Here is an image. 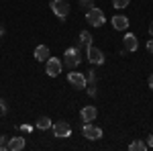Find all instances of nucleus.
Listing matches in <instances>:
<instances>
[{
  "label": "nucleus",
  "mask_w": 153,
  "mask_h": 151,
  "mask_svg": "<svg viewBox=\"0 0 153 151\" xmlns=\"http://www.w3.org/2000/svg\"><path fill=\"white\" fill-rule=\"evenodd\" d=\"M35 127L39 129V131H49V129L53 127V123H51V118L49 116H39L35 123Z\"/></svg>",
  "instance_id": "nucleus-14"
},
{
  "label": "nucleus",
  "mask_w": 153,
  "mask_h": 151,
  "mask_svg": "<svg viewBox=\"0 0 153 151\" xmlns=\"http://www.w3.org/2000/svg\"><path fill=\"white\" fill-rule=\"evenodd\" d=\"M149 88H151V90H153V74H151V76H149Z\"/></svg>",
  "instance_id": "nucleus-28"
},
{
  "label": "nucleus",
  "mask_w": 153,
  "mask_h": 151,
  "mask_svg": "<svg viewBox=\"0 0 153 151\" xmlns=\"http://www.w3.org/2000/svg\"><path fill=\"white\" fill-rule=\"evenodd\" d=\"M147 147H153V133L147 137Z\"/></svg>",
  "instance_id": "nucleus-24"
},
{
  "label": "nucleus",
  "mask_w": 153,
  "mask_h": 151,
  "mask_svg": "<svg viewBox=\"0 0 153 151\" xmlns=\"http://www.w3.org/2000/svg\"><path fill=\"white\" fill-rule=\"evenodd\" d=\"M21 131H23V133H29V131H31V127H29V125H23V127H21Z\"/></svg>",
  "instance_id": "nucleus-27"
},
{
  "label": "nucleus",
  "mask_w": 153,
  "mask_h": 151,
  "mask_svg": "<svg viewBox=\"0 0 153 151\" xmlns=\"http://www.w3.org/2000/svg\"><path fill=\"white\" fill-rule=\"evenodd\" d=\"M8 135H0V151H6L8 149Z\"/></svg>",
  "instance_id": "nucleus-19"
},
{
  "label": "nucleus",
  "mask_w": 153,
  "mask_h": 151,
  "mask_svg": "<svg viewBox=\"0 0 153 151\" xmlns=\"http://www.w3.org/2000/svg\"><path fill=\"white\" fill-rule=\"evenodd\" d=\"M53 137H57V139H68L71 135V125L68 121H57V123H53Z\"/></svg>",
  "instance_id": "nucleus-4"
},
{
  "label": "nucleus",
  "mask_w": 153,
  "mask_h": 151,
  "mask_svg": "<svg viewBox=\"0 0 153 151\" xmlns=\"http://www.w3.org/2000/svg\"><path fill=\"white\" fill-rule=\"evenodd\" d=\"M61 61L65 63V68L76 70V68L82 63V49H80V47H68V49H65V53H63V59H61Z\"/></svg>",
  "instance_id": "nucleus-1"
},
{
  "label": "nucleus",
  "mask_w": 153,
  "mask_h": 151,
  "mask_svg": "<svg viewBox=\"0 0 153 151\" xmlns=\"http://www.w3.org/2000/svg\"><path fill=\"white\" fill-rule=\"evenodd\" d=\"M78 43H80V47H86V49L92 45V35H90V31H82L80 37H78Z\"/></svg>",
  "instance_id": "nucleus-15"
},
{
  "label": "nucleus",
  "mask_w": 153,
  "mask_h": 151,
  "mask_svg": "<svg viewBox=\"0 0 153 151\" xmlns=\"http://www.w3.org/2000/svg\"><path fill=\"white\" fill-rule=\"evenodd\" d=\"M118 55H120V57H127V55H129V51H127V49H120V53H118Z\"/></svg>",
  "instance_id": "nucleus-26"
},
{
  "label": "nucleus",
  "mask_w": 153,
  "mask_h": 151,
  "mask_svg": "<svg viewBox=\"0 0 153 151\" xmlns=\"http://www.w3.org/2000/svg\"><path fill=\"white\" fill-rule=\"evenodd\" d=\"M82 135L88 141H98V139H102V129L96 127V125H92V123H84Z\"/></svg>",
  "instance_id": "nucleus-8"
},
{
  "label": "nucleus",
  "mask_w": 153,
  "mask_h": 151,
  "mask_svg": "<svg viewBox=\"0 0 153 151\" xmlns=\"http://www.w3.org/2000/svg\"><path fill=\"white\" fill-rule=\"evenodd\" d=\"M131 4V0H112V6L118 8V10H123V8H127Z\"/></svg>",
  "instance_id": "nucleus-18"
},
{
  "label": "nucleus",
  "mask_w": 153,
  "mask_h": 151,
  "mask_svg": "<svg viewBox=\"0 0 153 151\" xmlns=\"http://www.w3.org/2000/svg\"><path fill=\"white\" fill-rule=\"evenodd\" d=\"M86 57H88V61H90L92 65H102V63L106 61L104 51H102L100 47H96V45H90L88 49H86Z\"/></svg>",
  "instance_id": "nucleus-3"
},
{
  "label": "nucleus",
  "mask_w": 153,
  "mask_h": 151,
  "mask_svg": "<svg viewBox=\"0 0 153 151\" xmlns=\"http://www.w3.org/2000/svg\"><path fill=\"white\" fill-rule=\"evenodd\" d=\"M25 145H27V141H25V137H21V135L8 139V149L10 151H21V149H25Z\"/></svg>",
  "instance_id": "nucleus-12"
},
{
  "label": "nucleus",
  "mask_w": 153,
  "mask_h": 151,
  "mask_svg": "<svg viewBox=\"0 0 153 151\" xmlns=\"http://www.w3.org/2000/svg\"><path fill=\"white\" fill-rule=\"evenodd\" d=\"M6 110H8V106H6V100H4V98H0V116L6 115Z\"/></svg>",
  "instance_id": "nucleus-22"
},
{
  "label": "nucleus",
  "mask_w": 153,
  "mask_h": 151,
  "mask_svg": "<svg viewBox=\"0 0 153 151\" xmlns=\"http://www.w3.org/2000/svg\"><path fill=\"white\" fill-rule=\"evenodd\" d=\"M80 6H82V10H90L96 4H94V0H80Z\"/></svg>",
  "instance_id": "nucleus-20"
},
{
  "label": "nucleus",
  "mask_w": 153,
  "mask_h": 151,
  "mask_svg": "<svg viewBox=\"0 0 153 151\" xmlns=\"http://www.w3.org/2000/svg\"><path fill=\"white\" fill-rule=\"evenodd\" d=\"M51 10H53V14L57 16V19H65L68 14H70V2H65V0H51Z\"/></svg>",
  "instance_id": "nucleus-5"
},
{
  "label": "nucleus",
  "mask_w": 153,
  "mask_h": 151,
  "mask_svg": "<svg viewBox=\"0 0 153 151\" xmlns=\"http://www.w3.org/2000/svg\"><path fill=\"white\" fill-rule=\"evenodd\" d=\"M129 149L131 151H147V143L141 141V139H137V141H133V143L129 145Z\"/></svg>",
  "instance_id": "nucleus-16"
},
{
  "label": "nucleus",
  "mask_w": 153,
  "mask_h": 151,
  "mask_svg": "<svg viewBox=\"0 0 153 151\" xmlns=\"http://www.w3.org/2000/svg\"><path fill=\"white\" fill-rule=\"evenodd\" d=\"M96 116H98V108L92 104L84 106L82 110H80V118H82L84 123H92V121H96Z\"/></svg>",
  "instance_id": "nucleus-10"
},
{
  "label": "nucleus",
  "mask_w": 153,
  "mask_h": 151,
  "mask_svg": "<svg viewBox=\"0 0 153 151\" xmlns=\"http://www.w3.org/2000/svg\"><path fill=\"white\" fill-rule=\"evenodd\" d=\"M110 23L114 27V31H127V29H129V19H127L125 14H114Z\"/></svg>",
  "instance_id": "nucleus-11"
},
{
  "label": "nucleus",
  "mask_w": 153,
  "mask_h": 151,
  "mask_svg": "<svg viewBox=\"0 0 153 151\" xmlns=\"http://www.w3.org/2000/svg\"><path fill=\"white\" fill-rule=\"evenodd\" d=\"M45 63H47L45 74H47L49 78H57L59 74H61V70H63V61H61L59 57H49Z\"/></svg>",
  "instance_id": "nucleus-6"
},
{
  "label": "nucleus",
  "mask_w": 153,
  "mask_h": 151,
  "mask_svg": "<svg viewBox=\"0 0 153 151\" xmlns=\"http://www.w3.org/2000/svg\"><path fill=\"white\" fill-rule=\"evenodd\" d=\"M149 35L153 37V23H151V27H149Z\"/></svg>",
  "instance_id": "nucleus-29"
},
{
  "label": "nucleus",
  "mask_w": 153,
  "mask_h": 151,
  "mask_svg": "<svg viewBox=\"0 0 153 151\" xmlns=\"http://www.w3.org/2000/svg\"><path fill=\"white\" fill-rule=\"evenodd\" d=\"M68 82H70L71 88H76V90H82V88L88 86L84 71H70V74H68Z\"/></svg>",
  "instance_id": "nucleus-7"
},
{
  "label": "nucleus",
  "mask_w": 153,
  "mask_h": 151,
  "mask_svg": "<svg viewBox=\"0 0 153 151\" xmlns=\"http://www.w3.org/2000/svg\"><path fill=\"white\" fill-rule=\"evenodd\" d=\"M51 57V51H49L47 45H37L35 47V59L37 61H47Z\"/></svg>",
  "instance_id": "nucleus-13"
},
{
  "label": "nucleus",
  "mask_w": 153,
  "mask_h": 151,
  "mask_svg": "<svg viewBox=\"0 0 153 151\" xmlns=\"http://www.w3.org/2000/svg\"><path fill=\"white\" fill-rule=\"evenodd\" d=\"M123 49H127L129 53L139 49V39H137L135 33H125V37H123Z\"/></svg>",
  "instance_id": "nucleus-9"
},
{
  "label": "nucleus",
  "mask_w": 153,
  "mask_h": 151,
  "mask_svg": "<svg viewBox=\"0 0 153 151\" xmlns=\"http://www.w3.org/2000/svg\"><path fill=\"white\" fill-rule=\"evenodd\" d=\"M86 82H88V84H98V74H96V70L86 71Z\"/></svg>",
  "instance_id": "nucleus-17"
},
{
  "label": "nucleus",
  "mask_w": 153,
  "mask_h": 151,
  "mask_svg": "<svg viewBox=\"0 0 153 151\" xmlns=\"http://www.w3.org/2000/svg\"><path fill=\"white\" fill-rule=\"evenodd\" d=\"M145 47H147L149 53H153V37H151V39H147V45H145Z\"/></svg>",
  "instance_id": "nucleus-23"
},
{
  "label": "nucleus",
  "mask_w": 153,
  "mask_h": 151,
  "mask_svg": "<svg viewBox=\"0 0 153 151\" xmlns=\"http://www.w3.org/2000/svg\"><path fill=\"white\" fill-rule=\"evenodd\" d=\"M86 88H88V96H92V98H96V94H98V90H96V84H88Z\"/></svg>",
  "instance_id": "nucleus-21"
},
{
  "label": "nucleus",
  "mask_w": 153,
  "mask_h": 151,
  "mask_svg": "<svg viewBox=\"0 0 153 151\" xmlns=\"http://www.w3.org/2000/svg\"><path fill=\"white\" fill-rule=\"evenodd\" d=\"M86 23L90 25V27H102L106 23L104 12L100 10L98 6H92L90 10H86Z\"/></svg>",
  "instance_id": "nucleus-2"
},
{
  "label": "nucleus",
  "mask_w": 153,
  "mask_h": 151,
  "mask_svg": "<svg viewBox=\"0 0 153 151\" xmlns=\"http://www.w3.org/2000/svg\"><path fill=\"white\" fill-rule=\"evenodd\" d=\"M4 33H6V27H4V25L0 23V39H2V37H4Z\"/></svg>",
  "instance_id": "nucleus-25"
}]
</instances>
